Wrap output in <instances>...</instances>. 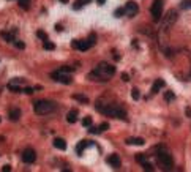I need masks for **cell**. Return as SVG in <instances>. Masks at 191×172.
I'll return each instance as SVG.
<instances>
[{"mask_svg": "<svg viewBox=\"0 0 191 172\" xmlns=\"http://www.w3.org/2000/svg\"><path fill=\"white\" fill-rule=\"evenodd\" d=\"M115 74V66H112L106 62H101L100 65L95 68L93 73H90L89 78H96L95 81H109V78H112Z\"/></svg>", "mask_w": 191, "mask_h": 172, "instance_id": "6da1fadb", "label": "cell"}, {"mask_svg": "<svg viewBox=\"0 0 191 172\" xmlns=\"http://www.w3.org/2000/svg\"><path fill=\"white\" fill-rule=\"evenodd\" d=\"M96 111L104 114V115L117 117V119H120V120H126V112L118 104H104V106H100L96 103Z\"/></svg>", "mask_w": 191, "mask_h": 172, "instance_id": "7a4b0ae2", "label": "cell"}, {"mask_svg": "<svg viewBox=\"0 0 191 172\" xmlns=\"http://www.w3.org/2000/svg\"><path fill=\"white\" fill-rule=\"evenodd\" d=\"M55 109H57V104L54 101H47V100H40L33 104V111L38 115H47V114L54 112Z\"/></svg>", "mask_w": 191, "mask_h": 172, "instance_id": "3957f363", "label": "cell"}, {"mask_svg": "<svg viewBox=\"0 0 191 172\" xmlns=\"http://www.w3.org/2000/svg\"><path fill=\"white\" fill-rule=\"evenodd\" d=\"M157 161H158V164L161 166V169H166V170H169V169L174 166V160H172V156L169 155L167 152H164L163 148H158Z\"/></svg>", "mask_w": 191, "mask_h": 172, "instance_id": "277c9868", "label": "cell"}, {"mask_svg": "<svg viewBox=\"0 0 191 172\" xmlns=\"http://www.w3.org/2000/svg\"><path fill=\"white\" fill-rule=\"evenodd\" d=\"M177 18H179V13H177V10H169L166 13V16H164V21H163V24H161V33L163 32H167L171 27L177 22Z\"/></svg>", "mask_w": 191, "mask_h": 172, "instance_id": "5b68a950", "label": "cell"}, {"mask_svg": "<svg viewBox=\"0 0 191 172\" xmlns=\"http://www.w3.org/2000/svg\"><path fill=\"white\" fill-rule=\"evenodd\" d=\"M150 14H152V19L155 22H158L163 16V0H155L152 3V8H150Z\"/></svg>", "mask_w": 191, "mask_h": 172, "instance_id": "8992f818", "label": "cell"}, {"mask_svg": "<svg viewBox=\"0 0 191 172\" xmlns=\"http://www.w3.org/2000/svg\"><path fill=\"white\" fill-rule=\"evenodd\" d=\"M123 10H125V14L128 18H134L139 13V6H138V3H134V2H126V5L123 6Z\"/></svg>", "mask_w": 191, "mask_h": 172, "instance_id": "52a82bcc", "label": "cell"}, {"mask_svg": "<svg viewBox=\"0 0 191 172\" xmlns=\"http://www.w3.org/2000/svg\"><path fill=\"white\" fill-rule=\"evenodd\" d=\"M52 78L54 81H57V82H62V84H71V78L68 76V73H63V71H54L52 73Z\"/></svg>", "mask_w": 191, "mask_h": 172, "instance_id": "ba28073f", "label": "cell"}, {"mask_svg": "<svg viewBox=\"0 0 191 172\" xmlns=\"http://www.w3.org/2000/svg\"><path fill=\"white\" fill-rule=\"evenodd\" d=\"M22 160H24V163H27V164L35 163V160H37V153H35V150H32V148L24 150V153H22Z\"/></svg>", "mask_w": 191, "mask_h": 172, "instance_id": "9c48e42d", "label": "cell"}, {"mask_svg": "<svg viewBox=\"0 0 191 172\" xmlns=\"http://www.w3.org/2000/svg\"><path fill=\"white\" fill-rule=\"evenodd\" d=\"M108 164H109V166H112L114 169H118L120 166H122V161H120L118 155H111L108 158Z\"/></svg>", "mask_w": 191, "mask_h": 172, "instance_id": "30bf717a", "label": "cell"}, {"mask_svg": "<svg viewBox=\"0 0 191 172\" xmlns=\"http://www.w3.org/2000/svg\"><path fill=\"white\" fill-rule=\"evenodd\" d=\"M128 145H144L145 141L142 139V137H128V139L125 141Z\"/></svg>", "mask_w": 191, "mask_h": 172, "instance_id": "8fae6325", "label": "cell"}, {"mask_svg": "<svg viewBox=\"0 0 191 172\" xmlns=\"http://www.w3.org/2000/svg\"><path fill=\"white\" fill-rule=\"evenodd\" d=\"M164 81H163V79H157V81H155L153 82V87H152V93H158L160 90H161V88H164Z\"/></svg>", "mask_w": 191, "mask_h": 172, "instance_id": "7c38bea8", "label": "cell"}, {"mask_svg": "<svg viewBox=\"0 0 191 172\" xmlns=\"http://www.w3.org/2000/svg\"><path fill=\"white\" fill-rule=\"evenodd\" d=\"M92 144H93L92 141H81L79 144H77V147H76V152L81 155V153L84 152V148H86V147H89V145H92Z\"/></svg>", "mask_w": 191, "mask_h": 172, "instance_id": "4fadbf2b", "label": "cell"}, {"mask_svg": "<svg viewBox=\"0 0 191 172\" xmlns=\"http://www.w3.org/2000/svg\"><path fill=\"white\" fill-rule=\"evenodd\" d=\"M54 147L59 148V150H65L66 148V142L60 139V137H57V139H54Z\"/></svg>", "mask_w": 191, "mask_h": 172, "instance_id": "5bb4252c", "label": "cell"}, {"mask_svg": "<svg viewBox=\"0 0 191 172\" xmlns=\"http://www.w3.org/2000/svg\"><path fill=\"white\" fill-rule=\"evenodd\" d=\"M19 117H21V111H19L18 107H15V109H11V111H10V120L18 122V120H19Z\"/></svg>", "mask_w": 191, "mask_h": 172, "instance_id": "9a60e30c", "label": "cell"}, {"mask_svg": "<svg viewBox=\"0 0 191 172\" xmlns=\"http://www.w3.org/2000/svg\"><path fill=\"white\" fill-rule=\"evenodd\" d=\"M66 120H68V123H76V120H77V111H76V109H73V111L68 112Z\"/></svg>", "mask_w": 191, "mask_h": 172, "instance_id": "2e32d148", "label": "cell"}, {"mask_svg": "<svg viewBox=\"0 0 191 172\" xmlns=\"http://www.w3.org/2000/svg\"><path fill=\"white\" fill-rule=\"evenodd\" d=\"M90 43H89V40H79V46H77V49H81V51H87L90 49Z\"/></svg>", "mask_w": 191, "mask_h": 172, "instance_id": "e0dca14e", "label": "cell"}, {"mask_svg": "<svg viewBox=\"0 0 191 172\" xmlns=\"http://www.w3.org/2000/svg\"><path fill=\"white\" fill-rule=\"evenodd\" d=\"M8 88L11 92H15V93H21V90H22L18 84H13V82H10V84H8Z\"/></svg>", "mask_w": 191, "mask_h": 172, "instance_id": "ac0fdd59", "label": "cell"}, {"mask_svg": "<svg viewBox=\"0 0 191 172\" xmlns=\"http://www.w3.org/2000/svg\"><path fill=\"white\" fill-rule=\"evenodd\" d=\"M180 8L182 10H191V0H182Z\"/></svg>", "mask_w": 191, "mask_h": 172, "instance_id": "d6986e66", "label": "cell"}, {"mask_svg": "<svg viewBox=\"0 0 191 172\" xmlns=\"http://www.w3.org/2000/svg\"><path fill=\"white\" fill-rule=\"evenodd\" d=\"M131 96H133V100H134V101H138V100L141 98V92H139V88L134 87L133 90H131Z\"/></svg>", "mask_w": 191, "mask_h": 172, "instance_id": "ffe728a7", "label": "cell"}, {"mask_svg": "<svg viewBox=\"0 0 191 172\" xmlns=\"http://www.w3.org/2000/svg\"><path fill=\"white\" fill-rule=\"evenodd\" d=\"M89 2H90V0H77V2L74 3V10H79V8H82V6L86 5V3H89Z\"/></svg>", "mask_w": 191, "mask_h": 172, "instance_id": "44dd1931", "label": "cell"}, {"mask_svg": "<svg viewBox=\"0 0 191 172\" xmlns=\"http://www.w3.org/2000/svg\"><path fill=\"white\" fill-rule=\"evenodd\" d=\"M136 161L141 163V164L145 163V161H147V155H145V153H139V155H136Z\"/></svg>", "mask_w": 191, "mask_h": 172, "instance_id": "7402d4cb", "label": "cell"}, {"mask_svg": "<svg viewBox=\"0 0 191 172\" xmlns=\"http://www.w3.org/2000/svg\"><path fill=\"white\" fill-rule=\"evenodd\" d=\"M2 37L6 40V41H10V43H15V37H13V33H2Z\"/></svg>", "mask_w": 191, "mask_h": 172, "instance_id": "603a6c76", "label": "cell"}, {"mask_svg": "<svg viewBox=\"0 0 191 172\" xmlns=\"http://www.w3.org/2000/svg\"><path fill=\"white\" fill-rule=\"evenodd\" d=\"M44 49L54 51V49H55V44H54V43H49V40H46V41H44Z\"/></svg>", "mask_w": 191, "mask_h": 172, "instance_id": "cb8c5ba5", "label": "cell"}, {"mask_svg": "<svg viewBox=\"0 0 191 172\" xmlns=\"http://www.w3.org/2000/svg\"><path fill=\"white\" fill-rule=\"evenodd\" d=\"M92 123H93V120H92V117H86V119L82 120V125L86 126V128H87V126H92Z\"/></svg>", "mask_w": 191, "mask_h": 172, "instance_id": "d4e9b609", "label": "cell"}, {"mask_svg": "<svg viewBox=\"0 0 191 172\" xmlns=\"http://www.w3.org/2000/svg\"><path fill=\"white\" fill-rule=\"evenodd\" d=\"M142 167H144V170H153V164H150L148 161H145V163H142Z\"/></svg>", "mask_w": 191, "mask_h": 172, "instance_id": "484cf974", "label": "cell"}, {"mask_svg": "<svg viewBox=\"0 0 191 172\" xmlns=\"http://www.w3.org/2000/svg\"><path fill=\"white\" fill-rule=\"evenodd\" d=\"M73 98L74 100H79L82 103H89V98H86V96H82V95H73Z\"/></svg>", "mask_w": 191, "mask_h": 172, "instance_id": "4316f807", "label": "cell"}, {"mask_svg": "<svg viewBox=\"0 0 191 172\" xmlns=\"http://www.w3.org/2000/svg\"><path fill=\"white\" fill-rule=\"evenodd\" d=\"M123 14H125V10H123V8H117L115 13H114V16H115V18H122Z\"/></svg>", "mask_w": 191, "mask_h": 172, "instance_id": "83f0119b", "label": "cell"}, {"mask_svg": "<svg viewBox=\"0 0 191 172\" xmlns=\"http://www.w3.org/2000/svg\"><path fill=\"white\" fill-rule=\"evenodd\" d=\"M29 3H30V0H19V5H21V8H29Z\"/></svg>", "mask_w": 191, "mask_h": 172, "instance_id": "f1b7e54d", "label": "cell"}, {"mask_svg": "<svg viewBox=\"0 0 191 172\" xmlns=\"http://www.w3.org/2000/svg\"><path fill=\"white\" fill-rule=\"evenodd\" d=\"M33 92H35V90H33L32 87H24L22 90H21V93H27V95H32Z\"/></svg>", "mask_w": 191, "mask_h": 172, "instance_id": "f546056e", "label": "cell"}, {"mask_svg": "<svg viewBox=\"0 0 191 172\" xmlns=\"http://www.w3.org/2000/svg\"><path fill=\"white\" fill-rule=\"evenodd\" d=\"M37 37H38V38H41L43 41H46V40H47V35H46L44 32H41V30H38V32H37Z\"/></svg>", "mask_w": 191, "mask_h": 172, "instance_id": "4dcf8cb0", "label": "cell"}, {"mask_svg": "<svg viewBox=\"0 0 191 172\" xmlns=\"http://www.w3.org/2000/svg\"><path fill=\"white\" fill-rule=\"evenodd\" d=\"M60 71H63V73H71V71H74V68L73 66H62Z\"/></svg>", "mask_w": 191, "mask_h": 172, "instance_id": "1f68e13d", "label": "cell"}, {"mask_svg": "<svg viewBox=\"0 0 191 172\" xmlns=\"http://www.w3.org/2000/svg\"><path fill=\"white\" fill-rule=\"evenodd\" d=\"M174 98H175L174 92H166V100H167V101H172Z\"/></svg>", "mask_w": 191, "mask_h": 172, "instance_id": "d6a6232c", "label": "cell"}, {"mask_svg": "<svg viewBox=\"0 0 191 172\" xmlns=\"http://www.w3.org/2000/svg\"><path fill=\"white\" fill-rule=\"evenodd\" d=\"M15 46L18 47V49H24L25 47V44L22 43V41H15Z\"/></svg>", "mask_w": 191, "mask_h": 172, "instance_id": "836d02e7", "label": "cell"}, {"mask_svg": "<svg viewBox=\"0 0 191 172\" xmlns=\"http://www.w3.org/2000/svg\"><path fill=\"white\" fill-rule=\"evenodd\" d=\"M98 128H100V131H106V129H109V123H101Z\"/></svg>", "mask_w": 191, "mask_h": 172, "instance_id": "e575fe53", "label": "cell"}, {"mask_svg": "<svg viewBox=\"0 0 191 172\" xmlns=\"http://www.w3.org/2000/svg\"><path fill=\"white\" fill-rule=\"evenodd\" d=\"M89 131H90V133H93V134H98V133H101V131H100V128H90Z\"/></svg>", "mask_w": 191, "mask_h": 172, "instance_id": "d590c367", "label": "cell"}, {"mask_svg": "<svg viewBox=\"0 0 191 172\" xmlns=\"http://www.w3.org/2000/svg\"><path fill=\"white\" fill-rule=\"evenodd\" d=\"M122 81L128 82V81H130V76H128V74H126V73H123V74H122Z\"/></svg>", "mask_w": 191, "mask_h": 172, "instance_id": "8d00e7d4", "label": "cell"}, {"mask_svg": "<svg viewBox=\"0 0 191 172\" xmlns=\"http://www.w3.org/2000/svg\"><path fill=\"white\" fill-rule=\"evenodd\" d=\"M2 169H3V172H10V170H11V166H8V164H5V166H3Z\"/></svg>", "mask_w": 191, "mask_h": 172, "instance_id": "74e56055", "label": "cell"}, {"mask_svg": "<svg viewBox=\"0 0 191 172\" xmlns=\"http://www.w3.org/2000/svg\"><path fill=\"white\" fill-rule=\"evenodd\" d=\"M185 114H186V117H189V119H191V107H186L185 109Z\"/></svg>", "mask_w": 191, "mask_h": 172, "instance_id": "f35d334b", "label": "cell"}, {"mask_svg": "<svg viewBox=\"0 0 191 172\" xmlns=\"http://www.w3.org/2000/svg\"><path fill=\"white\" fill-rule=\"evenodd\" d=\"M104 2L106 0H98V5H104Z\"/></svg>", "mask_w": 191, "mask_h": 172, "instance_id": "ab89813d", "label": "cell"}, {"mask_svg": "<svg viewBox=\"0 0 191 172\" xmlns=\"http://www.w3.org/2000/svg\"><path fill=\"white\" fill-rule=\"evenodd\" d=\"M60 2H63V3H66V2H68V0H60Z\"/></svg>", "mask_w": 191, "mask_h": 172, "instance_id": "60d3db41", "label": "cell"}]
</instances>
